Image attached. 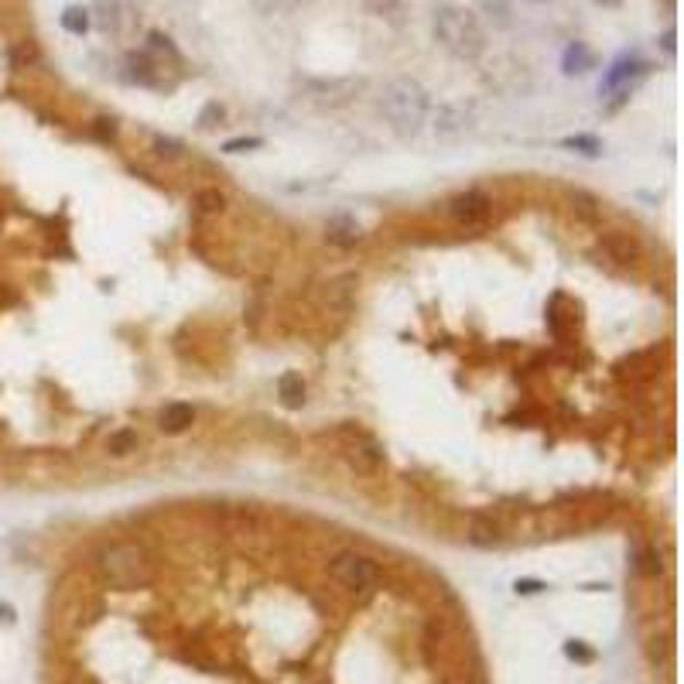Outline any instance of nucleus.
<instances>
[{"label": "nucleus", "mask_w": 684, "mask_h": 684, "mask_svg": "<svg viewBox=\"0 0 684 684\" xmlns=\"http://www.w3.org/2000/svg\"><path fill=\"white\" fill-rule=\"evenodd\" d=\"M250 4H254V11L260 18H281V14H291V11L312 4V0H250Z\"/></svg>", "instance_id": "obj_19"}, {"label": "nucleus", "mask_w": 684, "mask_h": 684, "mask_svg": "<svg viewBox=\"0 0 684 684\" xmlns=\"http://www.w3.org/2000/svg\"><path fill=\"white\" fill-rule=\"evenodd\" d=\"M674 38H678L674 31H664V38H661V48H664L667 55H674V48H678V45H674Z\"/></svg>", "instance_id": "obj_36"}, {"label": "nucleus", "mask_w": 684, "mask_h": 684, "mask_svg": "<svg viewBox=\"0 0 684 684\" xmlns=\"http://www.w3.org/2000/svg\"><path fill=\"white\" fill-rule=\"evenodd\" d=\"M562 148H568V151H578V155H586V157L603 155V140H599V137H592V134L565 137V140H562Z\"/></svg>", "instance_id": "obj_22"}, {"label": "nucleus", "mask_w": 684, "mask_h": 684, "mask_svg": "<svg viewBox=\"0 0 684 684\" xmlns=\"http://www.w3.org/2000/svg\"><path fill=\"white\" fill-rule=\"evenodd\" d=\"M595 4H606V7H620V0H595Z\"/></svg>", "instance_id": "obj_37"}, {"label": "nucleus", "mask_w": 684, "mask_h": 684, "mask_svg": "<svg viewBox=\"0 0 684 684\" xmlns=\"http://www.w3.org/2000/svg\"><path fill=\"white\" fill-rule=\"evenodd\" d=\"M35 59H38V52H35V45H21V48H14V52H11V62H14L18 69H21V65H24V62H35Z\"/></svg>", "instance_id": "obj_33"}, {"label": "nucleus", "mask_w": 684, "mask_h": 684, "mask_svg": "<svg viewBox=\"0 0 684 684\" xmlns=\"http://www.w3.org/2000/svg\"><path fill=\"white\" fill-rule=\"evenodd\" d=\"M547 588V582H541V578H517L513 582V592L517 595H541Z\"/></svg>", "instance_id": "obj_31"}, {"label": "nucleus", "mask_w": 684, "mask_h": 684, "mask_svg": "<svg viewBox=\"0 0 684 684\" xmlns=\"http://www.w3.org/2000/svg\"><path fill=\"white\" fill-rule=\"evenodd\" d=\"M97 571L110 588L131 592V588H144L155 578V562L134 541H110V545L99 547Z\"/></svg>", "instance_id": "obj_3"}, {"label": "nucleus", "mask_w": 684, "mask_h": 684, "mask_svg": "<svg viewBox=\"0 0 684 684\" xmlns=\"http://www.w3.org/2000/svg\"><path fill=\"white\" fill-rule=\"evenodd\" d=\"M93 131H97V137H103V140H114V134H117V127H114V120H106V117L97 120V127H93Z\"/></svg>", "instance_id": "obj_34"}, {"label": "nucleus", "mask_w": 684, "mask_h": 684, "mask_svg": "<svg viewBox=\"0 0 684 684\" xmlns=\"http://www.w3.org/2000/svg\"><path fill=\"white\" fill-rule=\"evenodd\" d=\"M367 89V79L363 76H333V79H301V97L315 103V106H325V110H339Z\"/></svg>", "instance_id": "obj_4"}, {"label": "nucleus", "mask_w": 684, "mask_h": 684, "mask_svg": "<svg viewBox=\"0 0 684 684\" xmlns=\"http://www.w3.org/2000/svg\"><path fill=\"white\" fill-rule=\"evenodd\" d=\"M449 213L462 226H486L489 215H493V202H489L486 192L469 189V192H459V196L449 198Z\"/></svg>", "instance_id": "obj_8"}, {"label": "nucleus", "mask_w": 684, "mask_h": 684, "mask_svg": "<svg viewBox=\"0 0 684 684\" xmlns=\"http://www.w3.org/2000/svg\"><path fill=\"white\" fill-rule=\"evenodd\" d=\"M18 623V609L11 603H0V626H14Z\"/></svg>", "instance_id": "obj_35"}, {"label": "nucleus", "mask_w": 684, "mask_h": 684, "mask_svg": "<svg viewBox=\"0 0 684 684\" xmlns=\"http://www.w3.org/2000/svg\"><path fill=\"white\" fill-rule=\"evenodd\" d=\"M633 568L646 578H657L661 575V554L650 545H637L633 547Z\"/></svg>", "instance_id": "obj_18"}, {"label": "nucleus", "mask_w": 684, "mask_h": 684, "mask_svg": "<svg viewBox=\"0 0 684 684\" xmlns=\"http://www.w3.org/2000/svg\"><path fill=\"white\" fill-rule=\"evenodd\" d=\"M646 69H650V65L623 55L620 62H612V69L606 72V79H603V86H599V89H603V93H612V89H623V93H629V89H633V79L646 76Z\"/></svg>", "instance_id": "obj_10"}, {"label": "nucleus", "mask_w": 684, "mask_h": 684, "mask_svg": "<svg viewBox=\"0 0 684 684\" xmlns=\"http://www.w3.org/2000/svg\"><path fill=\"white\" fill-rule=\"evenodd\" d=\"M196 206L202 209V213H223L226 196H223L219 189H202V192H196Z\"/></svg>", "instance_id": "obj_25"}, {"label": "nucleus", "mask_w": 684, "mask_h": 684, "mask_svg": "<svg viewBox=\"0 0 684 684\" xmlns=\"http://www.w3.org/2000/svg\"><path fill=\"white\" fill-rule=\"evenodd\" d=\"M325 240L335 243V247H356L359 240H363V230H359V223L346 213H335L329 223H325Z\"/></svg>", "instance_id": "obj_12"}, {"label": "nucleus", "mask_w": 684, "mask_h": 684, "mask_svg": "<svg viewBox=\"0 0 684 684\" xmlns=\"http://www.w3.org/2000/svg\"><path fill=\"white\" fill-rule=\"evenodd\" d=\"M89 18L103 35H117L120 21H123V7H120V0H93Z\"/></svg>", "instance_id": "obj_13"}, {"label": "nucleus", "mask_w": 684, "mask_h": 684, "mask_svg": "<svg viewBox=\"0 0 684 684\" xmlns=\"http://www.w3.org/2000/svg\"><path fill=\"white\" fill-rule=\"evenodd\" d=\"M571 206L586 215V219H595V215H599V209H595L599 202L588 196V192H582V189H575V192H571Z\"/></svg>", "instance_id": "obj_29"}, {"label": "nucleus", "mask_w": 684, "mask_h": 684, "mask_svg": "<svg viewBox=\"0 0 684 684\" xmlns=\"http://www.w3.org/2000/svg\"><path fill=\"white\" fill-rule=\"evenodd\" d=\"M479 7H483V14L493 21V28H510V24H513L510 0H479Z\"/></svg>", "instance_id": "obj_20"}, {"label": "nucleus", "mask_w": 684, "mask_h": 684, "mask_svg": "<svg viewBox=\"0 0 684 684\" xmlns=\"http://www.w3.org/2000/svg\"><path fill=\"white\" fill-rule=\"evenodd\" d=\"M62 28L69 31V35H86L89 28H93V18H89V7H79V4H69L65 11H62Z\"/></svg>", "instance_id": "obj_17"}, {"label": "nucleus", "mask_w": 684, "mask_h": 684, "mask_svg": "<svg viewBox=\"0 0 684 684\" xmlns=\"http://www.w3.org/2000/svg\"><path fill=\"white\" fill-rule=\"evenodd\" d=\"M431 35L455 59L472 62L486 52L483 21L476 18L469 7H459V4H445L431 14Z\"/></svg>", "instance_id": "obj_2"}, {"label": "nucleus", "mask_w": 684, "mask_h": 684, "mask_svg": "<svg viewBox=\"0 0 684 684\" xmlns=\"http://www.w3.org/2000/svg\"><path fill=\"white\" fill-rule=\"evenodd\" d=\"M151 148H155L157 157H168V161H178V157H182V151H185V148L178 144L175 137H161V134L155 137V144H151Z\"/></svg>", "instance_id": "obj_28"}, {"label": "nucleus", "mask_w": 684, "mask_h": 684, "mask_svg": "<svg viewBox=\"0 0 684 684\" xmlns=\"http://www.w3.org/2000/svg\"><path fill=\"white\" fill-rule=\"evenodd\" d=\"M277 397H281L284 408H291V410L301 408V404H305V380H301V373H281Z\"/></svg>", "instance_id": "obj_15"}, {"label": "nucleus", "mask_w": 684, "mask_h": 684, "mask_svg": "<svg viewBox=\"0 0 684 684\" xmlns=\"http://www.w3.org/2000/svg\"><path fill=\"white\" fill-rule=\"evenodd\" d=\"M401 4H404V0H363V7H367L370 14H376V18H384V14H393Z\"/></svg>", "instance_id": "obj_30"}, {"label": "nucleus", "mask_w": 684, "mask_h": 684, "mask_svg": "<svg viewBox=\"0 0 684 684\" xmlns=\"http://www.w3.org/2000/svg\"><path fill=\"white\" fill-rule=\"evenodd\" d=\"M466 541H469L472 547H500L503 545V534H500V528L493 524V520H472L469 530H466Z\"/></svg>", "instance_id": "obj_16"}, {"label": "nucleus", "mask_w": 684, "mask_h": 684, "mask_svg": "<svg viewBox=\"0 0 684 684\" xmlns=\"http://www.w3.org/2000/svg\"><path fill=\"white\" fill-rule=\"evenodd\" d=\"M131 79H134V82H144V86H155V62L148 59L144 52L131 55Z\"/></svg>", "instance_id": "obj_24"}, {"label": "nucleus", "mask_w": 684, "mask_h": 684, "mask_svg": "<svg viewBox=\"0 0 684 684\" xmlns=\"http://www.w3.org/2000/svg\"><path fill=\"white\" fill-rule=\"evenodd\" d=\"M595 65V55L588 52V45L582 41H571L565 48V55H562V69H565V76H582Z\"/></svg>", "instance_id": "obj_14"}, {"label": "nucleus", "mask_w": 684, "mask_h": 684, "mask_svg": "<svg viewBox=\"0 0 684 684\" xmlns=\"http://www.w3.org/2000/svg\"><path fill=\"white\" fill-rule=\"evenodd\" d=\"M565 657L568 661H575V664H595V650H592L586 640H568Z\"/></svg>", "instance_id": "obj_26"}, {"label": "nucleus", "mask_w": 684, "mask_h": 684, "mask_svg": "<svg viewBox=\"0 0 684 684\" xmlns=\"http://www.w3.org/2000/svg\"><path fill=\"white\" fill-rule=\"evenodd\" d=\"M192 421H196V408H192V404H182V401L165 404V410L157 414V428L165 431V435H182V431L192 428Z\"/></svg>", "instance_id": "obj_11"}, {"label": "nucleus", "mask_w": 684, "mask_h": 684, "mask_svg": "<svg viewBox=\"0 0 684 684\" xmlns=\"http://www.w3.org/2000/svg\"><path fill=\"white\" fill-rule=\"evenodd\" d=\"M264 148V137H233L223 144L226 155H247V151H260Z\"/></svg>", "instance_id": "obj_27"}, {"label": "nucleus", "mask_w": 684, "mask_h": 684, "mask_svg": "<svg viewBox=\"0 0 684 684\" xmlns=\"http://www.w3.org/2000/svg\"><path fill=\"white\" fill-rule=\"evenodd\" d=\"M599 250H603L609 260L623 264V267H633V264L640 260V243L629 233H620V230H609V233L599 236Z\"/></svg>", "instance_id": "obj_9"}, {"label": "nucleus", "mask_w": 684, "mask_h": 684, "mask_svg": "<svg viewBox=\"0 0 684 684\" xmlns=\"http://www.w3.org/2000/svg\"><path fill=\"white\" fill-rule=\"evenodd\" d=\"M537 4H545V0H537Z\"/></svg>", "instance_id": "obj_38"}, {"label": "nucleus", "mask_w": 684, "mask_h": 684, "mask_svg": "<svg viewBox=\"0 0 684 684\" xmlns=\"http://www.w3.org/2000/svg\"><path fill=\"white\" fill-rule=\"evenodd\" d=\"M376 110L401 137H418L428 123L431 93L414 76H397L380 89Z\"/></svg>", "instance_id": "obj_1"}, {"label": "nucleus", "mask_w": 684, "mask_h": 684, "mask_svg": "<svg viewBox=\"0 0 684 684\" xmlns=\"http://www.w3.org/2000/svg\"><path fill=\"white\" fill-rule=\"evenodd\" d=\"M339 442H342V455L350 462L352 472L359 476H376L384 469V449L373 442L367 431L359 428H342L339 431Z\"/></svg>", "instance_id": "obj_7"}, {"label": "nucleus", "mask_w": 684, "mask_h": 684, "mask_svg": "<svg viewBox=\"0 0 684 684\" xmlns=\"http://www.w3.org/2000/svg\"><path fill=\"white\" fill-rule=\"evenodd\" d=\"M148 38H151V48H157V52H168V55H172L175 62L182 59V55H178V48L172 45V38H168V35H161V31H151Z\"/></svg>", "instance_id": "obj_32"}, {"label": "nucleus", "mask_w": 684, "mask_h": 684, "mask_svg": "<svg viewBox=\"0 0 684 684\" xmlns=\"http://www.w3.org/2000/svg\"><path fill=\"white\" fill-rule=\"evenodd\" d=\"M223 120H226V106L219 99H209L198 114V131H215V127H223Z\"/></svg>", "instance_id": "obj_23"}, {"label": "nucleus", "mask_w": 684, "mask_h": 684, "mask_svg": "<svg viewBox=\"0 0 684 684\" xmlns=\"http://www.w3.org/2000/svg\"><path fill=\"white\" fill-rule=\"evenodd\" d=\"M137 445H140V438H137L134 428H120L106 438V449H110V455H131V452H137Z\"/></svg>", "instance_id": "obj_21"}, {"label": "nucleus", "mask_w": 684, "mask_h": 684, "mask_svg": "<svg viewBox=\"0 0 684 684\" xmlns=\"http://www.w3.org/2000/svg\"><path fill=\"white\" fill-rule=\"evenodd\" d=\"M476 117H479V114H476V103L466 97L445 99V103H438L428 114L431 131H435V137H442V140H455V137L469 134L472 127H476Z\"/></svg>", "instance_id": "obj_6"}, {"label": "nucleus", "mask_w": 684, "mask_h": 684, "mask_svg": "<svg viewBox=\"0 0 684 684\" xmlns=\"http://www.w3.org/2000/svg\"><path fill=\"white\" fill-rule=\"evenodd\" d=\"M329 575L342 588L350 592H363L380 582V565L373 562L370 554H359V551H339L333 562H329Z\"/></svg>", "instance_id": "obj_5"}]
</instances>
